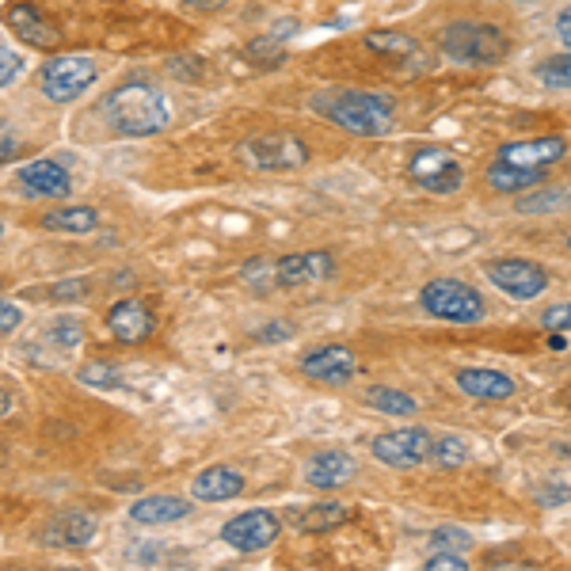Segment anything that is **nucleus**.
I'll list each match as a JSON object with an SVG mask.
<instances>
[{
    "label": "nucleus",
    "instance_id": "nucleus-1",
    "mask_svg": "<svg viewBox=\"0 0 571 571\" xmlns=\"http://www.w3.org/2000/svg\"><path fill=\"white\" fill-rule=\"evenodd\" d=\"M309 107L320 119L343 127L347 134L381 138L393 130V103L374 92H351V88H336V92H317Z\"/></svg>",
    "mask_w": 571,
    "mask_h": 571
},
{
    "label": "nucleus",
    "instance_id": "nucleus-2",
    "mask_svg": "<svg viewBox=\"0 0 571 571\" xmlns=\"http://www.w3.org/2000/svg\"><path fill=\"white\" fill-rule=\"evenodd\" d=\"M107 119L127 138L161 134L168 127V99L156 92L149 80H127L107 96Z\"/></svg>",
    "mask_w": 571,
    "mask_h": 571
},
{
    "label": "nucleus",
    "instance_id": "nucleus-3",
    "mask_svg": "<svg viewBox=\"0 0 571 571\" xmlns=\"http://www.w3.org/2000/svg\"><path fill=\"white\" fill-rule=\"evenodd\" d=\"M438 46H442L446 57H453V62H465V65H495L507 57L510 50V39L503 35L499 28H492V23H453V28L442 31V39H438Z\"/></svg>",
    "mask_w": 571,
    "mask_h": 571
},
{
    "label": "nucleus",
    "instance_id": "nucleus-4",
    "mask_svg": "<svg viewBox=\"0 0 571 571\" xmlns=\"http://www.w3.org/2000/svg\"><path fill=\"white\" fill-rule=\"evenodd\" d=\"M419 301L430 317L450 320V325H476L484 317V301L469 283L461 278H430V283L419 289Z\"/></svg>",
    "mask_w": 571,
    "mask_h": 571
},
{
    "label": "nucleus",
    "instance_id": "nucleus-5",
    "mask_svg": "<svg viewBox=\"0 0 571 571\" xmlns=\"http://www.w3.org/2000/svg\"><path fill=\"white\" fill-rule=\"evenodd\" d=\"M237 156L252 172H289L309 161V149L294 134H263V138H248L237 149Z\"/></svg>",
    "mask_w": 571,
    "mask_h": 571
},
{
    "label": "nucleus",
    "instance_id": "nucleus-6",
    "mask_svg": "<svg viewBox=\"0 0 571 571\" xmlns=\"http://www.w3.org/2000/svg\"><path fill=\"white\" fill-rule=\"evenodd\" d=\"M430 446H435V435L427 427H400L388 430V435H377L370 453L388 469H416L430 461Z\"/></svg>",
    "mask_w": 571,
    "mask_h": 571
},
{
    "label": "nucleus",
    "instance_id": "nucleus-7",
    "mask_svg": "<svg viewBox=\"0 0 571 571\" xmlns=\"http://www.w3.org/2000/svg\"><path fill=\"white\" fill-rule=\"evenodd\" d=\"M96 80V62L77 54H57L43 65V92L54 103H73L77 96H85V88H92Z\"/></svg>",
    "mask_w": 571,
    "mask_h": 571
},
{
    "label": "nucleus",
    "instance_id": "nucleus-8",
    "mask_svg": "<svg viewBox=\"0 0 571 571\" xmlns=\"http://www.w3.org/2000/svg\"><path fill=\"white\" fill-rule=\"evenodd\" d=\"M484 275L495 289H503L515 301H534L549 286V271L534 260H492L484 263Z\"/></svg>",
    "mask_w": 571,
    "mask_h": 571
},
{
    "label": "nucleus",
    "instance_id": "nucleus-9",
    "mask_svg": "<svg viewBox=\"0 0 571 571\" xmlns=\"http://www.w3.org/2000/svg\"><path fill=\"white\" fill-rule=\"evenodd\" d=\"M411 179L430 195H453L465 184V172H461L458 156H450L446 149H419L411 156Z\"/></svg>",
    "mask_w": 571,
    "mask_h": 571
},
{
    "label": "nucleus",
    "instance_id": "nucleus-10",
    "mask_svg": "<svg viewBox=\"0 0 571 571\" xmlns=\"http://www.w3.org/2000/svg\"><path fill=\"white\" fill-rule=\"evenodd\" d=\"M278 529H283V523H278L271 510H244V515L229 518V523L221 526V537H226V545H233L237 552H260L267 549V545H275Z\"/></svg>",
    "mask_w": 571,
    "mask_h": 571
},
{
    "label": "nucleus",
    "instance_id": "nucleus-11",
    "mask_svg": "<svg viewBox=\"0 0 571 571\" xmlns=\"http://www.w3.org/2000/svg\"><path fill=\"white\" fill-rule=\"evenodd\" d=\"M301 374L320 381V385H347L359 374V359H354L351 347L332 343V347H317L301 359Z\"/></svg>",
    "mask_w": 571,
    "mask_h": 571
},
{
    "label": "nucleus",
    "instance_id": "nucleus-12",
    "mask_svg": "<svg viewBox=\"0 0 571 571\" xmlns=\"http://www.w3.org/2000/svg\"><path fill=\"white\" fill-rule=\"evenodd\" d=\"M359 476V461L343 450H320L305 461V484L320 487V492H332V487H343Z\"/></svg>",
    "mask_w": 571,
    "mask_h": 571
},
{
    "label": "nucleus",
    "instance_id": "nucleus-13",
    "mask_svg": "<svg viewBox=\"0 0 571 571\" xmlns=\"http://www.w3.org/2000/svg\"><path fill=\"white\" fill-rule=\"evenodd\" d=\"M332 255L328 252H301V255H286L278 260V289H301V286H317L325 278H332Z\"/></svg>",
    "mask_w": 571,
    "mask_h": 571
},
{
    "label": "nucleus",
    "instance_id": "nucleus-14",
    "mask_svg": "<svg viewBox=\"0 0 571 571\" xmlns=\"http://www.w3.org/2000/svg\"><path fill=\"white\" fill-rule=\"evenodd\" d=\"M568 153V142L564 138H529V142H507L499 149L495 161H507V164H518V168H549L557 164L560 156Z\"/></svg>",
    "mask_w": 571,
    "mask_h": 571
},
{
    "label": "nucleus",
    "instance_id": "nucleus-15",
    "mask_svg": "<svg viewBox=\"0 0 571 571\" xmlns=\"http://www.w3.org/2000/svg\"><path fill=\"white\" fill-rule=\"evenodd\" d=\"M153 328H156L153 312H149L142 301H134V297L119 301L107 312V332L119 339V343H145V339L153 336Z\"/></svg>",
    "mask_w": 571,
    "mask_h": 571
},
{
    "label": "nucleus",
    "instance_id": "nucleus-16",
    "mask_svg": "<svg viewBox=\"0 0 571 571\" xmlns=\"http://www.w3.org/2000/svg\"><path fill=\"white\" fill-rule=\"evenodd\" d=\"M8 28L15 31V35L23 39V43H31V46H43V50H57L62 46V31L54 28V23L46 20L39 8H31V4H12L8 8Z\"/></svg>",
    "mask_w": 571,
    "mask_h": 571
},
{
    "label": "nucleus",
    "instance_id": "nucleus-17",
    "mask_svg": "<svg viewBox=\"0 0 571 571\" xmlns=\"http://www.w3.org/2000/svg\"><path fill=\"white\" fill-rule=\"evenodd\" d=\"M240 492H244V476H240V469L233 465H210L190 480V495H195L198 503H226V499H237Z\"/></svg>",
    "mask_w": 571,
    "mask_h": 571
},
{
    "label": "nucleus",
    "instance_id": "nucleus-18",
    "mask_svg": "<svg viewBox=\"0 0 571 571\" xmlns=\"http://www.w3.org/2000/svg\"><path fill=\"white\" fill-rule=\"evenodd\" d=\"M20 184L28 195L35 198H65L73 190V179L69 172L62 168V164L54 161H31L20 168Z\"/></svg>",
    "mask_w": 571,
    "mask_h": 571
},
{
    "label": "nucleus",
    "instance_id": "nucleus-19",
    "mask_svg": "<svg viewBox=\"0 0 571 571\" xmlns=\"http://www.w3.org/2000/svg\"><path fill=\"white\" fill-rule=\"evenodd\" d=\"M458 388L465 396H476V400H507V396H515V377L499 374V370H480V366H465L458 370Z\"/></svg>",
    "mask_w": 571,
    "mask_h": 571
},
{
    "label": "nucleus",
    "instance_id": "nucleus-20",
    "mask_svg": "<svg viewBox=\"0 0 571 571\" xmlns=\"http://www.w3.org/2000/svg\"><path fill=\"white\" fill-rule=\"evenodd\" d=\"M92 537H96V518L85 515V510H62V515L43 529V541L62 545V549H85Z\"/></svg>",
    "mask_w": 571,
    "mask_h": 571
},
{
    "label": "nucleus",
    "instance_id": "nucleus-21",
    "mask_svg": "<svg viewBox=\"0 0 571 571\" xmlns=\"http://www.w3.org/2000/svg\"><path fill=\"white\" fill-rule=\"evenodd\" d=\"M190 515V503L179 499V495H145L130 507V518L138 526H172L179 518Z\"/></svg>",
    "mask_w": 571,
    "mask_h": 571
},
{
    "label": "nucleus",
    "instance_id": "nucleus-22",
    "mask_svg": "<svg viewBox=\"0 0 571 571\" xmlns=\"http://www.w3.org/2000/svg\"><path fill=\"white\" fill-rule=\"evenodd\" d=\"M351 523V510L343 507V503L328 499V503H312V507H305L301 515L294 510V526L301 529V534H328V529H339Z\"/></svg>",
    "mask_w": 571,
    "mask_h": 571
},
{
    "label": "nucleus",
    "instance_id": "nucleus-23",
    "mask_svg": "<svg viewBox=\"0 0 571 571\" xmlns=\"http://www.w3.org/2000/svg\"><path fill=\"white\" fill-rule=\"evenodd\" d=\"M487 187L499 190V195H518V190H529L541 184V168H518V164L495 161L492 168L484 172Z\"/></svg>",
    "mask_w": 571,
    "mask_h": 571
},
{
    "label": "nucleus",
    "instance_id": "nucleus-24",
    "mask_svg": "<svg viewBox=\"0 0 571 571\" xmlns=\"http://www.w3.org/2000/svg\"><path fill=\"white\" fill-rule=\"evenodd\" d=\"M99 221V213L92 206H62V210L46 213L43 229H54V233H92Z\"/></svg>",
    "mask_w": 571,
    "mask_h": 571
},
{
    "label": "nucleus",
    "instance_id": "nucleus-25",
    "mask_svg": "<svg viewBox=\"0 0 571 571\" xmlns=\"http://www.w3.org/2000/svg\"><path fill=\"white\" fill-rule=\"evenodd\" d=\"M366 50H374L381 57H404V62H411V57L419 54V43L408 35H400V31H370Z\"/></svg>",
    "mask_w": 571,
    "mask_h": 571
},
{
    "label": "nucleus",
    "instance_id": "nucleus-26",
    "mask_svg": "<svg viewBox=\"0 0 571 571\" xmlns=\"http://www.w3.org/2000/svg\"><path fill=\"white\" fill-rule=\"evenodd\" d=\"M370 408L385 411V416H416V400H411L408 393H400V388H388V385H374L366 393Z\"/></svg>",
    "mask_w": 571,
    "mask_h": 571
},
{
    "label": "nucleus",
    "instance_id": "nucleus-27",
    "mask_svg": "<svg viewBox=\"0 0 571 571\" xmlns=\"http://www.w3.org/2000/svg\"><path fill=\"white\" fill-rule=\"evenodd\" d=\"M537 80H541L545 88H557V92H571V50L564 54H552L545 57L541 65H537Z\"/></svg>",
    "mask_w": 571,
    "mask_h": 571
},
{
    "label": "nucleus",
    "instance_id": "nucleus-28",
    "mask_svg": "<svg viewBox=\"0 0 571 571\" xmlns=\"http://www.w3.org/2000/svg\"><path fill=\"white\" fill-rule=\"evenodd\" d=\"M240 278H244L252 289H260V294H267V289L278 286V260H263V255H255V260H248L244 267H240Z\"/></svg>",
    "mask_w": 571,
    "mask_h": 571
},
{
    "label": "nucleus",
    "instance_id": "nucleus-29",
    "mask_svg": "<svg viewBox=\"0 0 571 571\" xmlns=\"http://www.w3.org/2000/svg\"><path fill=\"white\" fill-rule=\"evenodd\" d=\"M469 461V450L465 442H461L458 435H446V438H435V446H430V465L438 469H458Z\"/></svg>",
    "mask_w": 571,
    "mask_h": 571
},
{
    "label": "nucleus",
    "instance_id": "nucleus-30",
    "mask_svg": "<svg viewBox=\"0 0 571 571\" xmlns=\"http://www.w3.org/2000/svg\"><path fill=\"white\" fill-rule=\"evenodd\" d=\"M564 190H557V187H545V190H537V195H523L515 202V210L518 213H549V210H560V202H564Z\"/></svg>",
    "mask_w": 571,
    "mask_h": 571
},
{
    "label": "nucleus",
    "instance_id": "nucleus-31",
    "mask_svg": "<svg viewBox=\"0 0 571 571\" xmlns=\"http://www.w3.org/2000/svg\"><path fill=\"white\" fill-rule=\"evenodd\" d=\"M430 549L435 552H458V549H469V534L458 526H442L430 534Z\"/></svg>",
    "mask_w": 571,
    "mask_h": 571
},
{
    "label": "nucleus",
    "instance_id": "nucleus-32",
    "mask_svg": "<svg viewBox=\"0 0 571 571\" xmlns=\"http://www.w3.org/2000/svg\"><path fill=\"white\" fill-rule=\"evenodd\" d=\"M50 339H54L57 347H65V351H73V347H80V339H85V328L77 325V320H54V328H50Z\"/></svg>",
    "mask_w": 571,
    "mask_h": 571
},
{
    "label": "nucleus",
    "instance_id": "nucleus-33",
    "mask_svg": "<svg viewBox=\"0 0 571 571\" xmlns=\"http://www.w3.org/2000/svg\"><path fill=\"white\" fill-rule=\"evenodd\" d=\"M80 381H85V385H96V388H114L119 385V370L114 366H103V362H88L85 370H80Z\"/></svg>",
    "mask_w": 571,
    "mask_h": 571
},
{
    "label": "nucleus",
    "instance_id": "nucleus-34",
    "mask_svg": "<svg viewBox=\"0 0 571 571\" xmlns=\"http://www.w3.org/2000/svg\"><path fill=\"white\" fill-rule=\"evenodd\" d=\"M23 73V57L15 54V50H4L0 46V88H8L15 77Z\"/></svg>",
    "mask_w": 571,
    "mask_h": 571
},
{
    "label": "nucleus",
    "instance_id": "nucleus-35",
    "mask_svg": "<svg viewBox=\"0 0 571 571\" xmlns=\"http://www.w3.org/2000/svg\"><path fill=\"white\" fill-rule=\"evenodd\" d=\"M248 57H252L255 65H278L283 62V50L275 43H263V39H255V43H248Z\"/></svg>",
    "mask_w": 571,
    "mask_h": 571
},
{
    "label": "nucleus",
    "instance_id": "nucleus-36",
    "mask_svg": "<svg viewBox=\"0 0 571 571\" xmlns=\"http://www.w3.org/2000/svg\"><path fill=\"white\" fill-rule=\"evenodd\" d=\"M541 325L549 328V332H571V301L552 305V309L541 317Z\"/></svg>",
    "mask_w": 571,
    "mask_h": 571
},
{
    "label": "nucleus",
    "instance_id": "nucleus-37",
    "mask_svg": "<svg viewBox=\"0 0 571 571\" xmlns=\"http://www.w3.org/2000/svg\"><path fill=\"white\" fill-rule=\"evenodd\" d=\"M465 557L461 552H430L427 571H465Z\"/></svg>",
    "mask_w": 571,
    "mask_h": 571
},
{
    "label": "nucleus",
    "instance_id": "nucleus-38",
    "mask_svg": "<svg viewBox=\"0 0 571 571\" xmlns=\"http://www.w3.org/2000/svg\"><path fill=\"white\" fill-rule=\"evenodd\" d=\"M20 149H23L20 134H15L12 127H4V122H0V164L15 161V156H20Z\"/></svg>",
    "mask_w": 571,
    "mask_h": 571
},
{
    "label": "nucleus",
    "instance_id": "nucleus-39",
    "mask_svg": "<svg viewBox=\"0 0 571 571\" xmlns=\"http://www.w3.org/2000/svg\"><path fill=\"white\" fill-rule=\"evenodd\" d=\"M23 325V312L15 309V305H8V301H0V336H12L15 328Z\"/></svg>",
    "mask_w": 571,
    "mask_h": 571
},
{
    "label": "nucleus",
    "instance_id": "nucleus-40",
    "mask_svg": "<svg viewBox=\"0 0 571 571\" xmlns=\"http://www.w3.org/2000/svg\"><path fill=\"white\" fill-rule=\"evenodd\" d=\"M571 499V487H549V492H537V503L541 507H557V503H568Z\"/></svg>",
    "mask_w": 571,
    "mask_h": 571
},
{
    "label": "nucleus",
    "instance_id": "nucleus-41",
    "mask_svg": "<svg viewBox=\"0 0 571 571\" xmlns=\"http://www.w3.org/2000/svg\"><path fill=\"white\" fill-rule=\"evenodd\" d=\"M557 35H560V43L571 50V8H564V12L557 15Z\"/></svg>",
    "mask_w": 571,
    "mask_h": 571
},
{
    "label": "nucleus",
    "instance_id": "nucleus-42",
    "mask_svg": "<svg viewBox=\"0 0 571 571\" xmlns=\"http://www.w3.org/2000/svg\"><path fill=\"white\" fill-rule=\"evenodd\" d=\"M271 325H275V328H260L255 336H260V339H286V336H289V325H286V320H271Z\"/></svg>",
    "mask_w": 571,
    "mask_h": 571
},
{
    "label": "nucleus",
    "instance_id": "nucleus-43",
    "mask_svg": "<svg viewBox=\"0 0 571 571\" xmlns=\"http://www.w3.org/2000/svg\"><path fill=\"white\" fill-rule=\"evenodd\" d=\"M190 8H198V12H218L221 4H226V0H187Z\"/></svg>",
    "mask_w": 571,
    "mask_h": 571
},
{
    "label": "nucleus",
    "instance_id": "nucleus-44",
    "mask_svg": "<svg viewBox=\"0 0 571 571\" xmlns=\"http://www.w3.org/2000/svg\"><path fill=\"white\" fill-rule=\"evenodd\" d=\"M8 411H12V396L0 388V416H8Z\"/></svg>",
    "mask_w": 571,
    "mask_h": 571
},
{
    "label": "nucleus",
    "instance_id": "nucleus-45",
    "mask_svg": "<svg viewBox=\"0 0 571 571\" xmlns=\"http://www.w3.org/2000/svg\"><path fill=\"white\" fill-rule=\"evenodd\" d=\"M568 248H571V237H568Z\"/></svg>",
    "mask_w": 571,
    "mask_h": 571
}]
</instances>
